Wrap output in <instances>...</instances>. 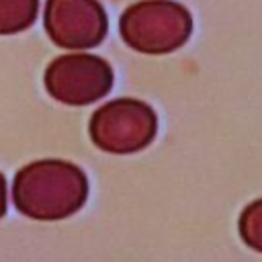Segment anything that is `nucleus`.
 Here are the masks:
<instances>
[{
	"label": "nucleus",
	"instance_id": "f257e3e1",
	"mask_svg": "<svg viewBox=\"0 0 262 262\" xmlns=\"http://www.w3.org/2000/svg\"><path fill=\"white\" fill-rule=\"evenodd\" d=\"M88 199L82 168L66 160H37L14 174L12 201L20 215L35 221H59L78 213Z\"/></svg>",
	"mask_w": 262,
	"mask_h": 262
},
{
	"label": "nucleus",
	"instance_id": "f03ea898",
	"mask_svg": "<svg viewBox=\"0 0 262 262\" xmlns=\"http://www.w3.org/2000/svg\"><path fill=\"white\" fill-rule=\"evenodd\" d=\"M119 33L127 47L147 55H164L188 41L192 16L186 6L174 0H141L121 14Z\"/></svg>",
	"mask_w": 262,
	"mask_h": 262
},
{
	"label": "nucleus",
	"instance_id": "7ed1b4c3",
	"mask_svg": "<svg viewBox=\"0 0 262 262\" xmlns=\"http://www.w3.org/2000/svg\"><path fill=\"white\" fill-rule=\"evenodd\" d=\"M158 133L156 111L137 98H115L98 106L88 121L92 143L106 154H135L145 149Z\"/></svg>",
	"mask_w": 262,
	"mask_h": 262
},
{
	"label": "nucleus",
	"instance_id": "20e7f679",
	"mask_svg": "<svg viewBox=\"0 0 262 262\" xmlns=\"http://www.w3.org/2000/svg\"><path fill=\"white\" fill-rule=\"evenodd\" d=\"M113 68L92 53H68L55 57L43 76L51 98L68 106H86L104 98L113 88Z\"/></svg>",
	"mask_w": 262,
	"mask_h": 262
},
{
	"label": "nucleus",
	"instance_id": "39448f33",
	"mask_svg": "<svg viewBox=\"0 0 262 262\" xmlns=\"http://www.w3.org/2000/svg\"><path fill=\"white\" fill-rule=\"evenodd\" d=\"M43 23L61 49H92L108 33L106 10L98 0H47Z\"/></svg>",
	"mask_w": 262,
	"mask_h": 262
},
{
	"label": "nucleus",
	"instance_id": "423d86ee",
	"mask_svg": "<svg viewBox=\"0 0 262 262\" xmlns=\"http://www.w3.org/2000/svg\"><path fill=\"white\" fill-rule=\"evenodd\" d=\"M39 12V0H0V35L27 31Z\"/></svg>",
	"mask_w": 262,
	"mask_h": 262
},
{
	"label": "nucleus",
	"instance_id": "0eeeda50",
	"mask_svg": "<svg viewBox=\"0 0 262 262\" xmlns=\"http://www.w3.org/2000/svg\"><path fill=\"white\" fill-rule=\"evenodd\" d=\"M237 233L250 250L262 254V196L242 209L237 217Z\"/></svg>",
	"mask_w": 262,
	"mask_h": 262
},
{
	"label": "nucleus",
	"instance_id": "6e6552de",
	"mask_svg": "<svg viewBox=\"0 0 262 262\" xmlns=\"http://www.w3.org/2000/svg\"><path fill=\"white\" fill-rule=\"evenodd\" d=\"M4 213H6V180L0 172V219L4 217Z\"/></svg>",
	"mask_w": 262,
	"mask_h": 262
}]
</instances>
